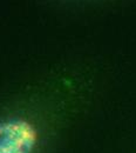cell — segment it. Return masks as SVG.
<instances>
[{
    "instance_id": "1",
    "label": "cell",
    "mask_w": 136,
    "mask_h": 153,
    "mask_svg": "<svg viewBox=\"0 0 136 153\" xmlns=\"http://www.w3.org/2000/svg\"><path fill=\"white\" fill-rule=\"evenodd\" d=\"M40 141L38 127L22 117L0 121V153H35Z\"/></svg>"
}]
</instances>
